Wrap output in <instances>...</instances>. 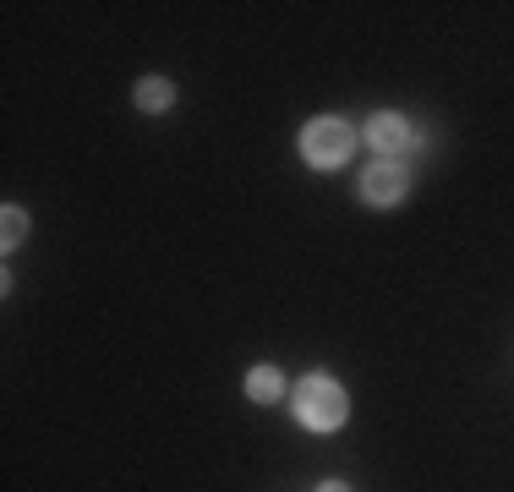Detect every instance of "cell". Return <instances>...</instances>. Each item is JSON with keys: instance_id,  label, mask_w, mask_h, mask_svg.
Returning <instances> with one entry per match:
<instances>
[{"instance_id": "8", "label": "cell", "mask_w": 514, "mask_h": 492, "mask_svg": "<svg viewBox=\"0 0 514 492\" xmlns=\"http://www.w3.org/2000/svg\"><path fill=\"white\" fill-rule=\"evenodd\" d=\"M318 492H350V487H345V482H323Z\"/></svg>"}, {"instance_id": "6", "label": "cell", "mask_w": 514, "mask_h": 492, "mask_svg": "<svg viewBox=\"0 0 514 492\" xmlns=\"http://www.w3.org/2000/svg\"><path fill=\"white\" fill-rule=\"evenodd\" d=\"M247 394L257 405H274L279 394H285V378H279V367H257L252 378H247Z\"/></svg>"}, {"instance_id": "2", "label": "cell", "mask_w": 514, "mask_h": 492, "mask_svg": "<svg viewBox=\"0 0 514 492\" xmlns=\"http://www.w3.org/2000/svg\"><path fill=\"white\" fill-rule=\"evenodd\" d=\"M350 148H356V132H350L340 115H323V121H312L307 132H301V154H307V164H318V170L345 164Z\"/></svg>"}, {"instance_id": "7", "label": "cell", "mask_w": 514, "mask_h": 492, "mask_svg": "<svg viewBox=\"0 0 514 492\" xmlns=\"http://www.w3.org/2000/svg\"><path fill=\"white\" fill-rule=\"evenodd\" d=\"M0 225H6V246H17L22 236H28V214H22V208H6V219H0Z\"/></svg>"}, {"instance_id": "1", "label": "cell", "mask_w": 514, "mask_h": 492, "mask_svg": "<svg viewBox=\"0 0 514 492\" xmlns=\"http://www.w3.org/2000/svg\"><path fill=\"white\" fill-rule=\"evenodd\" d=\"M296 416L307 421L312 432H334V427L350 416V400H345V389H340L334 378L312 372V378L296 383Z\"/></svg>"}, {"instance_id": "3", "label": "cell", "mask_w": 514, "mask_h": 492, "mask_svg": "<svg viewBox=\"0 0 514 492\" xmlns=\"http://www.w3.org/2000/svg\"><path fill=\"white\" fill-rule=\"evenodd\" d=\"M405 186H411V175H405V164H400V159H378L367 175H361V197H367V203H378V208L400 203Z\"/></svg>"}, {"instance_id": "5", "label": "cell", "mask_w": 514, "mask_h": 492, "mask_svg": "<svg viewBox=\"0 0 514 492\" xmlns=\"http://www.w3.org/2000/svg\"><path fill=\"white\" fill-rule=\"evenodd\" d=\"M175 104V88L165 77H148V82H137V110H148V115H165Z\"/></svg>"}, {"instance_id": "4", "label": "cell", "mask_w": 514, "mask_h": 492, "mask_svg": "<svg viewBox=\"0 0 514 492\" xmlns=\"http://www.w3.org/2000/svg\"><path fill=\"white\" fill-rule=\"evenodd\" d=\"M367 143L378 148V159H394L411 148V126L400 121V115H372L367 121Z\"/></svg>"}]
</instances>
